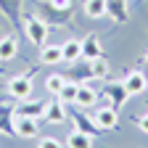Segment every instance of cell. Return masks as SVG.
Returning <instances> with one entry per match:
<instances>
[{"label": "cell", "instance_id": "8", "mask_svg": "<svg viewBox=\"0 0 148 148\" xmlns=\"http://www.w3.org/2000/svg\"><path fill=\"white\" fill-rule=\"evenodd\" d=\"M106 13L114 16L116 21H127L130 13H127V0H106Z\"/></svg>", "mask_w": 148, "mask_h": 148}, {"label": "cell", "instance_id": "2", "mask_svg": "<svg viewBox=\"0 0 148 148\" xmlns=\"http://www.w3.org/2000/svg\"><path fill=\"white\" fill-rule=\"evenodd\" d=\"M13 132L21 135V138H37V132H40V124H37V119H32V116L18 114V116L13 119Z\"/></svg>", "mask_w": 148, "mask_h": 148}, {"label": "cell", "instance_id": "3", "mask_svg": "<svg viewBox=\"0 0 148 148\" xmlns=\"http://www.w3.org/2000/svg\"><path fill=\"white\" fill-rule=\"evenodd\" d=\"M92 122H95L101 130H114V127L119 124V114H116V108H114V106H103V108L95 111Z\"/></svg>", "mask_w": 148, "mask_h": 148}, {"label": "cell", "instance_id": "13", "mask_svg": "<svg viewBox=\"0 0 148 148\" xmlns=\"http://www.w3.org/2000/svg\"><path fill=\"white\" fill-rule=\"evenodd\" d=\"M95 90H92V87H82L79 85V90H77V101H74V103H77L79 108H90L92 103H95Z\"/></svg>", "mask_w": 148, "mask_h": 148}, {"label": "cell", "instance_id": "4", "mask_svg": "<svg viewBox=\"0 0 148 148\" xmlns=\"http://www.w3.org/2000/svg\"><path fill=\"white\" fill-rule=\"evenodd\" d=\"M124 87H127L130 95H140V92L148 90V77H145L143 71H130L127 79H124Z\"/></svg>", "mask_w": 148, "mask_h": 148}, {"label": "cell", "instance_id": "21", "mask_svg": "<svg viewBox=\"0 0 148 148\" xmlns=\"http://www.w3.org/2000/svg\"><path fill=\"white\" fill-rule=\"evenodd\" d=\"M50 3H53V8H64V11H69L71 0H50Z\"/></svg>", "mask_w": 148, "mask_h": 148}, {"label": "cell", "instance_id": "11", "mask_svg": "<svg viewBox=\"0 0 148 148\" xmlns=\"http://www.w3.org/2000/svg\"><path fill=\"white\" fill-rule=\"evenodd\" d=\"M45 116H48V122H53V124H61V122L66 119L64 101H58V103H45Z\"/></svg>", "mask_w": 148, "mask_h": 148}, {"label": "cell", "instance_id": "7", "mask_svg": "<svg viewBox=\"0 0 148 148\" xmlns=\"http://www.w3.org/2000/svg\"><path fill=\"white\" fill-rule=\"evenodd\" d=\"M64 50V64H74V61H79L82 58V40H66L61 45Z\"/></svg>", "mask_w": 148, "mask_h": 148}, {"label": "cell", "instance_id": "10", "mask_svg": "<svg viewBox=\"0 0 148 148\" xmlns=\"http://www.w3.org/2000/svg\"><path fill=\"white\" fill-rule=\"evenodd\" d=\"M66 148H92V140L82 130H71L69 138H66Z\"/></svg>", "mask_w": 148, "mask_h": 148}, {"label": "cell", "instance_id": "15", "mask_svg": "<svg viewBox=\"0 0 148 148\" xmlns=\"http://www.w3.org/2000/svg\"><path fill=\"white\" fill-rule=\"evenodd\" d=\"M85 13H87L90 18L106 16V0H85Z\"/></svg>", "mask_w": 148, "mask_h": 148}, {"label": "cell", "instance_id": "6", "mask_svg": "<svg viewBox=\"0 0 148 148\" xmlns=\"http://www.w3.org/2000/svg\"><path fill=\"white\" fill-rule=\"evenodd\" d=\"M103 95H108L111 98V103H114V108L119 111V106H124V101H127V87H124V82H119V85H106V90H103Z\"/></svg>", "mask_w": 148, "mask_h": 148}, {"label": "cell", "instance_id": "5", "mask_svg": "<svg viewBox=\"0 0 148 148\" xmlns=\"http://www.w3.org/2000/svg\"><path fill=\"white\" fill-rule=\"evenodd\" d=\"M8 92H11L13 98H18V101L29 98V95H32V79H29V77H13V79L8 82Z\"/></svg>", "mask_w": 148, "mask_h": 148}, {"label": "cell", "instance_id": "22", "mask_svg": "<svg viewBox=\"0 0 148 148\" xmlns=\"http://www.w3.org/2000/svg\"><path fill=\"white\" fill-rule=\"evenodd\" d=\"M138 127H140V130H143V132H145V135H148V114H145V116H140V119H138Z\"/></svg>", "mask_w": 148, "mask_h": 148}, {"label": "cell", "instance_id": "1", "mask_svg": "<svg viewBox=\"0 0 148 148\" xmlns=\"http://www.w3.org/2000/svg\"><path fill=\"white\" fill-rule=\"evenodd\" d=\"M24 29H27V37L34 42V45H45V40H48V27L42 24V18H37V16H29L27 18V24H24Z\"/></svg>", "mask_w": 148, "mask_h": 148}, {"label": "cell", "instance_id": "19", "mask_svg": "<svg viewBox=\"0 0 148 148\" xmlns=\"http://www.w3.org/2000/svg\"><path fill=\"white\" fill-rule=\"evenodd\" d=\"M90 74H92V77H98V79L108 74V64H106V61L101 58V56H98V58H92V61H90Z\"/></svg>", "mask_w": 148, "mask_h": 148}, {"label": "cell", "instance_id": "17", "mask_svg": "<svg viewBox=\"0 0 148 148\" xmlns=\"http://www.w3.org/2000/svg\"><path fill=\"white\" fill-rule=\"evenodd\" d=\"M21 114H24V116H32V119H37V116H45V103H40V101H32V103H27V106L21 108Z\"/></svg>", "mask_w": 148, "mask_h": 148}, {"label": "cell", "instance_id": "9", "mask_svg": "<svg viewBox=\"0 0 148 148\" xmlns=\"http://www.w3.org/2000/svg\"><path fill=\"white\" fill-rule=\"evenodd\" d=\"M40 61L42 64H64V50H61V45H42Z\"/></svg>", "mask_w": 148, "mask_h": 148}, {"label": "cell", "instance_id": "14", "mask_svg": "<svg viewBox=\"0 0 148 148\" xmlns=\"http://www.w3.org/2000/svg\"><path fill=\"white\" fill-rule=\"evenodd\" d=\"M101 56V42L98 37H87V40H82V58H98Z\"/></svg>", "mask_w": 148, "mask_h": 148}, {"label": "cell", "instance_id": "12", "mask_svg": "<svg viewBox=\"0 0 148 148\" xmlns=\"http://www.w3.org/2000/svg\"><path fill=\"white\" fill-rule=\"evenodd\" d=\"M16 50H18L16 37L13 34L11 37H3V40H0V61H11L13 56H16Z\"/></svg>", "mask_w": 148, "mask_h": 148}, {"label": "cell", "instance_id": "23", "mask_svg": "<svg viewBox=\"0 0 148 148\" xmlns=\"http://www.w3.org/2000/svg\"><path fill=\"white\" fill-rule=\"evenodd\" d=\"M145 61H148V50H145Z\"/></svg>", "mask_w": 148, "mask_h": 148}, {"label": "cell", "instance_id": "16", "mask_svg": "<svg viewBox=\"0 0 148 148\" xmlns=\"http://www.w3.org/2000/svg\"><path fill=\"white\" fill-rule=\"evenodd\" d=\"M77 90H79V85L66 82V85L61 87V92H58V101H64V103H74V101H77Z\"/></svg>", "mask_w": 148, "mask_h": 148}, {"label": "cell", "instance_id": "18", "mask_svg": "<svg viewBox=\"0 0 148 148\" xmlns=\"http://www.w3.org/2000/svg\"><path fill=\"white\" fill-rule=\"evenodd\" d=\"M64 85H66V79L61 77V74H50V77L45 79V90H48V92H56V95L61 92Z\"/></svg>", "mask_w": 148, "mask_h": 148}, {"label": "cell", "instance_id": "20", "mask_svg": "<svg viewBox=\"0 0 148 148\" xmlns=\"http://www.w3.org/2000/svg\"><path fill=\"white\" fill-rule=\"evenodd\" d=\"M40 148H64V143L56 138H40Z\"/></svg>", "mask_w": 148, "mask_h": 148}]
</instances>
